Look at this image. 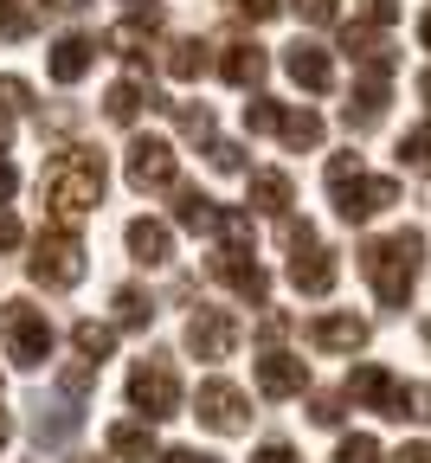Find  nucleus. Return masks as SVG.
Instances as JSON below:
<instances>
[{
    "label": "nucleus",
    "mask_w": 431,
    "mask_h": 463,
    "mask_svg": "<svg viewBox=\"0 0 431 463\" xmlns=\"http://www.w3.org/2000/svg\"><path fill=\"white\" fill-rule=\"evenodd\" d=\"M14 245H20V219L0 206V251H14Z\"/></svg>",
    "instance_id": "obj_43"
},
{
    "label": "nucleus",
    "mask_w": 431,
    "mask_h": 463,
    "mask_svg": "<svg viewBox=\"0 0 431 463\" xmlns=\"http://www.w3.org/2000/svg\"><path fill=\"white\" fill-rule=\"evenodd\" d=\"M129 405L155 425V419H174L180 412V373L161 361V354H148V361H136L129 367Z\"/></svg>",
    "instance_id": "obj_8"
},
{
    "label": "nucleus",
    "mask_w": 431,
    "mask_h": 463,
    "mask_svg": "<svg viewBox=\"0 0 431 463\" xmlns=\"http://www.w3.org/2000/svg\"><path fill=\"white\" fill-rule=\"evenodd\" d=\"M58 386H65V392H78V399H84V392L97 386V361H78V367H65V373H58Z\"/></svg>",
    "instance_id": "obj_38"
},
{
    "label": "nucleus",
    "mask_w": 431,
    "mask_h": 463,
    "mask_svg": "<svg viewBox=\"0 0 431 463\" xmlns=\"http://www.w3.org/2000/svg\"><path fill=\"white\" fill-rule=\"evenodd\" d=\"M283 245H290V283L302 289V297H329L341 264H335V251L316 245V225L310 219H283Z\"/></svg>",
    "instance_id": "obj_5"
},
{
    "label": "nucleus",
    "mask_w": 431,
    "mask_h": 463,
    "mask_svg": "<svg viewBox=\"0 0 431 463\" xmlns=\"http://www.w3.org/2000/svg\"><path fill=\"white\" fill-rule=\"evenodd\" d=\"M155 463H219V457H206V450H161Z\"/></svg>",
    "instance_id": "obj_45"
},
{
    "label": "nucleus",
    "mask_w": 431,
    "mask_h": 463,
    "mask_svg": "<svg viewBox=\"0 0 431 463\" xmlns=\"http://www.w3.org/2000/svg\"><path fill=\"white\" fill-rule=\"evenodd\" d=\"M244 194H252V206L271 213V219H290V200H296V187H290L283 167H258L252 181H244Z\"/></svg>",
    "instance_id": "obj_22"
},
{
    "label": "nucleus",
    "mask_w": 431,
    "mask_h": 463,
    "mask_svg": "<svg viewBox=\"0 0 431 463\" xmlns=\"http://www.w3.org/2000/svg\"><path fill=\"white\" fill-rule=\"evenodd\" d=\"M277 136H283L296 155H302V148H322V116H316V109H283V129H277Z\"/></svg>",
    "instance_id": "obj_27"
},
{
    "label": "nucleus",
    "mask_w": 431,
    "mask_h": 463,
    "mask_svg": "<svg viewBox=\"0 0 431 463\" xmlns=\"http://www.w3.org/2000/svg\"><path fill=\"white\" fill-rule=\"evenodd\" d=\"M155 109H168V116H174V123H180V136L213 142V109H206V103H168V97H155Z\"/></svg>",
    "instance_id": "obj_29"
},
{
    "label": "nucleus",
    "mask_w": 431,
    "mask_h": 463,
    "mask_svg": "<svg viewBox=\"0 0 431 463\" xmlns=\"http://www.w3.org/2000/svg\"><path fill=\"white\" fill-rule=\"evenodd\" d=\"M283 71L310 90V97H322V90H335V58L316 45V39H296L290 52H283Z\"/></svg>",
    "instance_id": "obj_16"
},
{
    "label": "nucleus",
    "mask_w": 431,
    "mask_h": 463,
    "mask_svg": "<svg viewBox=\"0 0 431 463\" xmlns=\"http://www.w3.org/2000/svg\"><path fill=\"white\" fill-rule=\"evenodd\" d=\"M33 33V7L26 0H0V39H26Z\"/></svg>",
    "instance_id": "obj_33"
},
{
    "label": "nucleus",
    "mask_w": 431,
    "mask_h": 463,
    "mask_svg": "<svg viewBox=\"0 0 431 463\" xmlns=\"http://www.w3.org/2000/svg\"><path fill=\"white\" fill-rule=\"evenodd\" d=\"M72 347H78V361H97V367H103L110 347H116V328H110V322H78V328H72Z\"/></svg>",
    "instance_id": "obj_28"
},
{
    "label": "nucleus",
    "mask_w": 431,
    "mask_h": 463,
    "mask_svg": "<svg viewBox=\"0 0 431 463\" xmlns=\"http://www.w3.org/2000/svg\"><path fill=\"white\" fill-rule=\"evenodd\" d=\"M310 386V361L302 354H283V347H264L258 354V392L264 399H296Z\"/></svg>",
    "instance_id": "obj_15"
},
{
    "label": "nucleus",
    "mask_w": 431,
    "mask_h": 463,
    "mask_svg": "<svg viewBox=\"0 0 431 463\" xmlns=\"http://www.w3.org/2000/svg\"><path fill=\"white\" fill-rule=\"evenodd\" d=\"M26 277L39 289H78L84 283V239H78V225H45L33 239Z\"/></svg>",
    "instance_id": "obj_4"
},
{
    "label": "nucleus",
    "mask_w": 431,
    "mask_h": 463,
    "mask_svg": "<svg viewBox=\"0 0 431 463\" xmlns=\"http://www.w3.org/2000/svg\"><path fill=\"white\" fill-rule=\"evenodd\" d=\"M348 399L367 405V412H380V419H399V425H406V419H431V392L393 380V373L374 367V361H360V367L348 373Z\"/></svg>",
    "instance_id": "obj_3"
},
{
    "label": "nucleus",
    "mask_w": 431,
    "mask_h": 463,
    "mask_svg": "<svg viewBox=\"0 0 431 463\" xmlns=\"http://www.w3.org/2000/svg\"><path fill=\"white\" fill-rule=\"evenodd\" d=\"M393 463H431V444H399Z\"/></svg>",
    "instance_id": "obj_46"
},
{
    "label": "nucleus",
    "mask_w": 431,
    "mask_h": 463,
    "mask_svg": "<svg viewBox=\"0 0 431 463\" xmlns=\"http://www.w3.org/2000/svg\"><path fill=\"white\" fill-rule=\"evenodd\" d=\"M360 20H367V26H393V20H399V0H367Z\"/></svg>",
    "instance_id": "obj_40"
},
{
    "label": "nucleus",
    "mask_w": 431,
    "mask_h": 463,
    "mask_svg": "<svg viewBox=\"0 0 431 463\" xmlns=\"http://www.w3.org/2000/svg\"><path fill=\"white\" fill-rule=\"evenodd\" d=\"M97 45H103V39H91V33H65V39L52 45V78H58V84H78V78L97 65Z\"/></svg>",
    "instance_id": "obj_21"
},
{
    "label": "nucleus",
    "mask_w": 431,
    "mask_h": 463,
    "mask_svg": "<svg viewBox=\"0 0 431 463\" xmlns=\"http://www.w3.org/2000/svg\"><path fill=\"white\" fill-rule=\"evenodd\" d=\"M335 463H380V438H367V431H348L335 444Z\"/></svg>",
    "instance_id": "obj_32"
},
{
    "label": "nucleus",
    "mask_w": 431,
    "mask_h": 463,
    "mask_svg": "<svg viewBox=\"0 0 431 463\" xmlns=\"http://www.w3.org/2000/svg\"><path fill=\"white\" fill-rule=\"evenodd\" d=\"M148 103H155V90H142L136 78H116V84L103 90V116H110V123H122V129H129Z\"/></svg>",
    "instance_id": "obj_23"
},
{
    "label": "nucleus",
    "mask_w": 431,
    "mask_h": 463,
    "mask_svg": "<svg viewBox=\"0 0 431 463\" xmlns=\"http://www.w3.org/2000/svg\"><path fill=\"white\" fill-rule=\"evenodd\" d=\"M425 341H431V322H425Z\"/></svg>",
    "instance_id": "obj_52"
},
{
    "label": "nucleus",
    "mask_w": 431,
    "mask_h": 463,
    "mask_svg": "<svg viewBox=\"0 0 431 463\" xmlns=\"http://www.w3.org/2000/svg\"><path fill=\"white\" fill-rule=\"evenodd\" d=\"M225 289H232V297H244V303H271V277H264V264L252 258V251H244V245H225V251H213V264H206Z\"/></svg>",
    "instance_id": "obj_12"
},
{
    "label": "nucleus",
    "mask_w": 431,
    "mask_h": 463,
    "mask_svg": "<svg viewBox=\"0 0 431 463\" xmlns=\"http://www.w3.org/2000/svg\"><path fill=\"white\" fill-rule=\"evenodd\" d=\"M194 419H200L206 431H219V438H238L244 425H252V399H244L232 380H200V392H194Z\"/></svg>",
    "instance_id": "obj_9"
},
{
    "label": "nucleus",
    "mask_w": 431,
    "mask_h": 463,
    "mask_svg": "<svg viewBox=\"0 0 431 463\" xmlns=\"http://www.w3.org/2000/svg\"><path fill=\"white\" fill-rule=\"evenodd\" d=\"M238 316L232 309H194V322H187V354L194 361H225L232 347H238Z\"/></svg>",
    "instance_id": "obj_14"
},
{
    "label": "nucleus",
    "mask_w": 431,
    "mask_h": 463,
    "mask_svg": "<svg viewBox=\"0 0 431 463\" xmlns=\"http://www.w3.org/2000/svg\"><path fill=\"white\" fill-rule=\"evenodd\" d=\"M354 174H360V155H335V161H329V187H335V181H354Z\"/></svg>",
    "instance_id": "obj_41"
},
{
    "label": "nucleus",
    "mask_w": 431,
    "mask_h": 463,
    "mask_svg": "<svg viewBox=\"0 0 431 463\" xmlns=\"http://www.w3.org/2000/svg\"><path fill=\"white\" fill-rule=\"evenodd\" d=\"M206 65H213V58H206L200 39H174V45H168V78H174V84H194Z\"/></svg>",
    "instance_id": "obj_25"
},
{
    "label": "nucleus",
    "mask_w": 431,
    "mask_h": 463,
    "mask_svg": "<svg viewBox=\"0 0 431 463\" xmlns=\"http://www.w3.org/2000/svg\"><path fill=\"white\" fill-rule=\"evenodd\" d=\"M0 450H7V419H0Z\"/></svg>",
    "instance_id": "obj_50"
},
{
    "label": "nucleus",
    "mask_w": 431,
    "mask_h": 463,
    "mask_svg": "<svg viewBox=\"0 0 431 463\" xmlns=\"http://www.w3.org/2000/svg\"><path fill=\"white\" fill-rule=\"evenodd\" d=\"M72 463H97V457H72Z\"/></svg>",
    "instance_id": "obj_51"
},
{
    "label": "nucleus",
    "mask_w": 431,
    "mask_h": 463,
    "mask_svg": "<svg viewBox=\"0 0 431 463\" xmlns=\"http://www.w3.org/2000/svg\"><path fill=\"white\" fill-rule=\"evenodd\" d=\"M264 71H271V52H264V45H252V39H238V45H225V52H219V78H225V84H238V90H258V84H264Z\"/></svg>",
    "instance_id": "obj_17"
},
{
    "label": "nucleus",
    "mask_w": 431,
    "mask_h": 463,
    "mask_svg": "<svg viewBox=\"0 0 431 463\" xmlns=\"http://www.w3.org/2000/svg\"><path fill=\"white\" fill-rule=\"evenodd\" d=\"M129 258L136 264H148V270H161V264H174V225H161V219H129Z\"/></svg>",
    "instance_id": "obj_18"
},
{
    "label": "nucleus",
    "mask_w": 431,
    "mask_h": 463,
    "mask_svg": "<svg viewBox=\"0 0 431 463\" xmlns=\"http://www.w3.org/2000/svg\"><path fill=\"white\" fill-rule=\"evenodd\" d=\"M341 399H348V392H316V399H310V419H316V425H341Z\"/></svg>",
    "instance_id": "obj_39"
},
{
    "label": "nucleus",
    "mask_w": 431,
    "mask_h": 463,
    "mask_svg": "<svg viewBox=\"0 0 431 463\" xmlns=\"http://www.w3.org/2000/svg\"><path fill=\"white\" fill-rule=\"evenodd\" d=\"M219 219H225L219 200H206L200 187H174V225H180V232H200V239H213Z\"/></svg>",
    "instance_id": "obj_20"
},
{
    "label": "nucleus",
    "mask_w": 431,
    "mask_h": 463,
    "mask_svg": "<svg viewBox=\"0 0 431 463\" xmlns=\"http://www.w3.org/2000/svg\"><path fill=\"white\" fill-rule=\"evenodd\" d=\"M252 463H302V457H296V450H290V444H264V450H258V457H252Z\"/></svg>",
    "instance_id": "obj_44"
},
{
    "label": "nucleus",
    "mask_w": 431,
    "mask_h": 463,
    "mask_svg": "<svg viewBox=\"0 0 431 463\" xmlns=\"http://www.w3.org/2000/svg\"><path fill=\"white\" fill-rule=\"evenodd\" d=\"M283 328H290V316H277V309H271V316H264V322H258V335H264V341H277V335H283Z\"/></svg>",
    "instance_id": "obj_47"
},
{
    "label": "nucleus",
    "mask_w": 431,
    "mask_h": 463,
    "mask_svg": "<svg viewBox=\"0 0 431 463\" xmlns=\"http://www.w3.org/2000/svg\"><path fill=\"white\" fill-rule=\"evenodd\" d=\"M78 425H84V399H78V392L58 386V392L33 399V438H39V444H72Z\"/></svg>",
    "instance_id": "obj_13"
},
{
    "label": "nucleus",
    "mask_w": 431,
    "mask_h": 463,
    "mask_svg": "<svg viewBox=\"0 0 431 463\" xmlns=\"http://www.w3.org/2000/svg\"><path fill=\"white\" fill-rule=\"evenodd\" d=\"M110 457H122V463H155L161 450H155V431H148V425L122 419V425H110Z\"/></svg>",
    "instance_id": "obj_24"
},
{
    "label": "nucleus",
    "mask_w": 431,
    "mask_h": 463,
    "mask_svg": "<svg viewBox=\"0 0 431 463\" xmlns=\"http://www.w3.org/2000/svg\"><path fill=\"white\" fill-rule=\"evenodd\" d=\"M122 174H129L136 194L174 187V142H168V136H136V142H129V161H122Z\"/></svg>",
    "instance_id": "obj_11"
},
{
    "label": "nucleus",
    "mask_w": 431,
    "mask_h": 463,
    "mask_svg": "<svg viewBox=\"0 0 431 463\" xmlns=\"http://www.w3.org/2000/svg\"><path fill=\"white\" fill-rule=\"evenodd\" d=\"M103 187H110V167L97 148H58L39 174V200L52 206L58 225H78L84 213L103 206Z\"/></svg>",
    "instance_id": "obj_1"
},
{
    "label": "nucleus",
    "mask_w": 431,
    "mask_h": 463,
    "mask_svg": "<svg viewBox=\"0 0 431 463\" xmlns=\"http://www.w3.org/2000/svg\"><path fill=\"white\" fill-rule=\"evenodd\" d=\"M225 7H232L238 20H252V26H264V20H277V14H283V0H225Z\"/></svg>",
    "instance_id": "obj_34"
},
{
    "label": "nucleus",
    "mask_w": 431,
    "mask_h": 463,
    "mask_svg": "<svg viewBox=\"0 0 431 463\" xmlns=\"http://www.w3.org/2000/svg\"><path fill=\"white\" fill-rule=\"evenodd\" d=\"M244 129H252V136H277L283 129V103L277 97H252V103H244Z\"/></svg>",
    "instance_id": "obj_31"
},
{
    "label": "nucleus",
    "mask_w": 431,
    "mask_h": 463,
    "mask_svg": "<svg viewBox=\"0 0 431 463\" xmlns=\"http://www.w3.org/2000/svg\"><path fill=\"white\" fill-rule=\"evenodd\" d=\"M418 45H425V52H431V14H425V20H418Z\"/></svg>",
    "instance_id": "obj_48"
},
{
    "label": "nucleus",
    "mask_w": 431,
    "mask_h": 463,
    "mask_svg": "<svg viewBox=\"0 0 431 463\" xmlns=\"http://www.w3.org/2000/svg\"><path fill=\"white\" fill-rule=\"evenodd\" d=\"M310 347H322V354H360V347H367V322L360 316H316L310 322Z\"/></svg>",
    "instance_id": "obj_19"
},
{
    "label": "nucleus",
    "mask_w": 431,
    "mask_h": 463,
    "mask_svg": "<svg viewBox=\"0 0 431 463\" xmlns=\"http://www.w3.org/2000/svg\"><path fill=\"white\" fill-rule=\"evenodd\" d=\"M206 161H213L219 174H238V167H244V148H238V142H219V136H213V142H206Z\"/></svg>",
    "instance_id": "obj_36"
},
{
    "label": "nucleus",
    "mask_w": 431,
    "mask_h": 463,
    "mask_svg": "<svg viewBox=\"0 0 431 463\" xmlns=\"http://www.w3.org/2000/svg\"><path fill=\"white\" fill-rule=\"evenodd\" d=\"M418 258H425V232L399 225L393 239H374V245H360V277L374 283V297H380L387 309H406L412 283H418Z\"/></svg>",
    "instance_id": "obj_2"
},
{
    "label": "nucleus",
    "mask_w": 431,
    "mask_h": 463,
    "mask_svg": "<svg viewBox=\"0 0 431 463\" xmlns=\"http://www.w3.org/2000/svg\"><path fill=\"white\" fill-rule=\"evenodd\" d=\"M290 7H296L302 26H335V14H341L335 0H290Z\"/></svg>",
    "instance_id": "obj_35"
},
{
    "label": "nucleus",
    "mask_w": 431,
    "mask_h": 463,
    "mask_svg": "<svg viewBox=\"0 0 431 463\" xmlns=\"http://www.w3.org/2000/svg\"><path fill=\"white\" fill-rule=\"evenodd\" d=\"M418 97H425V103H431V71H425V78H418Z\"/></svg>",
    "instance_id": "obj_49"
},
{
    "label": "nucleus",
    "mask_w": 431,
    "mask_h": 463,
    "mask_svg": "<svg viewBox=\"0 0 431 463\" xmlns=\"http://www.w3.org/2000/svg\"><path fill=\"white\" fill-rule=\"evenodd\" d=\"M387 90H393V58H367V65H354V97H348V109H341V123H348L354 136L380 129Z\"/></svg>",
    "instance_id": "obj_7"
},
{
    "label": "nucleus",
    "mask_w": 431,
    "mask_h": 463,
    "mask_svg": "<svg viewBox=\"0 0 431 463\" xmlns=\"http://www.w3.org/2000/svg\"><path fill=\"white\" fill-rule=\"evenodd\" d=\"M399 167L431 174V123H418V129H406V136H399Z\"/></svg>",
    "instance_id": "obj_30"
},
{
    "label": "nucleus",
    "mask_w": 431,
    "mask_h": 463,
    "mask_svg": "<svg viewBox=\"0 0 431 463\" xmlns=\"http://www.w3.org/2000/svg\"><path fill=\"white\" fill-rule=\"evenodd\" d=\"M335 194V213L348 219V225H367L374 213H387V206H399V181H387V174H354V181H335L329 187Z\"/></svg>",
    "instance_id": "obj_10"
},
{
    "label": "nucleus",
    "mask_w": 431,
    "mask_h": 463,
    "mask_svg": "<svg viewBox=\"0 0 431 463\" xmlns=\"http://www.w3.org/2000/svg\"><path fill=\"white\" fill-rule=\"evenodd\" d=\"M20 109H33V90L20 78H0V116H20Z\"/></svg>",
    "instance_id": "obj_37"
},
{
    "label": "nucleus",
    "mask_w": 431,
    "mask_h": 463,
    "mask_svg": "<svg viewBox=\"0 0 431 463\" xmlns=\"http://www.w3.org/2000/svg\"><path fill=\"white\" fill-rule=\"evenodd\" d=\"M155 322V297L142 283H122L116 289V328H148Z\"/></svg>",
    "instance_id": "obj_26"
},
{
    "label": "nucleus",
    "mask_w": 431,
    "mask_h": 463,
    "mask_svg": "<svg viewBox=\"0 0 431 463\" xmlns=\"http://www.w3.org/2000/svg\"><path fill=\"white\" fill-rule=\"evenodd\" d=\"M0 341H7V361L14 367H45L52 361V347H58V335H52V322H45V309H33V303H7L0 309Z\"/></svg>",
    "instance_id": "obj_6"
},
{
    "label": "nucleus",
    "mask_w": 431,
    "mask_h": 463,
    "mask_svg": "<svg viewBox=\"0 0 431 463\" xmlns=\"http://www.w3.org/2000/svg\"><path fill=\"white\" fill-rule=\"evenodd\" d=\"M129 7V20H148V26H161V0H122Z\"/></svg>",
    "instance_id": "obj_42"
}]
</instances>
